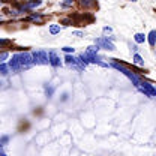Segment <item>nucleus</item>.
Wrapping results in <instances>:
<instances>
[{
	"instance_id": "f257e3e1",
	"label": "nucleus",
	"mask_w": 156,
	"mask_h": 156,
	"mask_svg": "<svg viewBox=\"0 0 156 156\" xmlns=\"http://www.w3.org/2000/svg\"><path fill=\"white\" fill-rule=\"evenodd\" d=\"M111 66H113V68H116L117 71H120V72H122L123 75H126V77H128L129 80H131V81H132V84H134L135 87H140V84H141V80L136 77L134 72H131L129 69H126V68H125L123 65H120V63H117V62H113V63H111Z\"/></svg>"
},
{
	"instance_id": "f03ea898",
	"label": "nucleus",
	"mask_w": 156,
	"mask_h": 156,
	"mask_svg": "<svg viewBox=\"0 0 156 156\" xmlns=\"http://www.w3.org/2000/svg\"><path fill=\"white\" fill-rule=\"evenodd\" d=\"M32 54H33V63H36V65H48L50 63V54H47L42 50L33 51Z\"/></svg>"
},
{
	"instance_id": "7ed1b4c3",
	"label": "nucleus",
	"mask_w": 156,
	"mask_h": 156,
	"mask_svg": "<svg viewBox=\"0 0 156 156\" xmlns=\"http://www.w3.org/2000/svg\"><path fill=\"white\" fill-rule=\"evenodd\" d=\"M146 96H150V98H155L156 96V87H153L150 83H147V81H141V84H140V87H138Z\"/></svg>"
},
{
	"instance_id": "20e7f679",
	"label": "nucleus",
	"mask_w": 156,
	"mask_h": 156,
	"mask_svg": "<svg viewBox=\"0 0 156 156\" xmlns=\"http://www.w3.org/2000/svg\"><path fill=\"white\" fill-rule=\"evenodd\" d=\"M18 58L21 68H29L33 63V54H30V53H18Z\"/></svg>"
},
{
	"instance_id": "39448f33",
	"label": "nucleus",
	"mask_w": 156,
	"mask_h": 156,
	"mask_svg": "<svg viewBox=\"0 0 156 156\" xmlns=\"http://www.w3.org/2000/svg\"><path fill=\"white\" fill-rule=\"evenodd\" d=\"M95 44H96V45H99L101 48H104V50H108V51H114V50H116L114 44L108 41V36H107V38H99V39H96V41H95Z\"/></svg>"
},
{
	"instance_id": "423d86ee",
	"label": "nucleus",
	"mask_w": 156,
	"mask_h": 156,
	"mask_svg": "<svg viewBox=\"0 0 156 156\" xmlns=\"http://www.w3.org/2000/svg\"><path fill=\"white\" fill-rule=\"evenodd\" d=\"M9 68H11L12 71H20V69H21V63H20V58H18V53H17V54H14V56L11 57Z\"/></svg>"
},
{
	"instance_id": "0eeeda50",
	"label": "nucleus",
	"mask_w": 156,
	"mask_h": 156,
	"mask_svg": "<svg viewBox=\"0 0 156 156\" xmlns=\"http://www.w3.org/2000/svg\"><path fill=\"white\" fill-rule=\"evenodd\" d=\"M48 54H50V65H53V66H56V68L62 66V60H60V57H58L54 51H50Z\"/></svg>"
},
{
	"instance_id": "6e6552de",
	"label": "nucleus",
	"mask_w": 156,
	"mask_h": 156,
	"mask_svg": "<svg viewBox=\"0 0 156 156\" xmlns=\"http://www.w3.org/2000/svg\"><path fill=\"white\" fill-rule=\"evenodd\" d=\"M147 41H149V45L150 47H155L156 45V30H152L147 36Z\"/></svg>"
},
{
	"instance_id": "1a4fd4ad",
	"label": "nucleus",
	"mask_w": 156,
	"mask_h": 156,
	"mask_svg": "<svg viewBox=\"0 0 156 156\" xmlns=\"http://www.w3.org/2000/svg\"><path fill=\"white\" fill-rule=\"evenodd\" d=\"M146 39H147V36H146L144 33H135V35H134V41H135L136 44H144Z\"/></svg>"
},
{
	"instance_id": "9d476101",
	"label": "nucleus",
	"mask_w": 156,
	"mask_h": 156,
	"mask_svg": "<svg viewBox=\"0 0 156 156\" xmlns=\"http://www.w3.org/2000/svg\"><path fill=\"white\" fill-rule=\"evenodd\" d=\"M60 30H62V27L58 24H51L50 26V33L51 35H57V33H60Z\"/></svg>"
},
{
	"instance_id": "9b49d317",
	"label": "nucleus",
	"mask_w": 156,
	"mask_h": 156,
	"mask_svg": "<svg viewBox=\"0 0 156 156\" xmlns=\"http://www.w3.org/2000/svg\"><path fill=\"white\" fill-rule=\"evenodd\" d=\"M134 62H135L136 65H140V66H143V65H144V60H143V57H141L138 53L134 54Z\"/></svg>"
},
{
	"instance_id": "f8f14e48",
	"label": "nucleus",
	"mask_w": 156,
	"mask_h": 156,
	"mask_svg": "<svg viewBox=\"0 0 156 156\" xmlns=\"http://www.w3.org/2000/svg\"><path fill=\"white\" fill-rule=\"evenodd\" d=\"M8 69H9V65H6V63H2V65H0V72H2V75H6V74H8Z\"/></svg>"
},
{
	"instance_id": "ddd939ff",
	"label": "nucleus",
	"mask_w": 156,
	"mask_h": 156,
	"mask_svg": "<svg viewBox=\"0 0 156 156\" xmlns=\"http://www.w3.org/2000/svg\"><path fill=\"white\" fill-rule=\"evenodd\" d=\"M99 48H101L99 45H90V47L87 48V51H89V53H93V54H96L98 51H99Z\"/></svg>"
},
{
	"instance_id": "4468645a",
	"label": "nucleus",
	"mask_w": 156,
	"mask_h": 156,
	"mask_svg": "<svg viewBox=\"0 0 156 156\" xmlns=\"http://www.w3.org/2000/svg\"><path fill=\"white\" fill-rule=\"evenodd\" d=\"M39 5H41V0H33V2H30L27 5V8H35V6H39Z\"/></svg>"
},
{
	"instance_id": "2eb2a0df",
	"label": "nucleus",
	"mask_w": 156,
	"mask_h": 156,
	"mask_svg": "<svg viewBox=\"0 0 156 156\" xmlns=\"http://www.w3.org/2000/svg\"><path fill=\"white\" fill-rule=\"evenodd\" d=\"M62 8H68V6H72V0H65V2H62V5H60Z\"/></svg>"
},
{
	"instance_id": "dca6fc26",
	"label": "nucleus",
	"mask_w": 156,
	"mask_h": 156,
	"mask_svg": "<svg viewBox=\"0 0 156 156\" xmlns=\"http://www.w3.org/2000/svg\"><path fill=\"white\" fill-rule=\"evenodd\" d=\"M62 50H63L65 53H68V54H69V53H74V51H75V50H74L72 47H63Z\"/></svg>"
},
{
	"instance_id": "f3484780",
	"label": "nucleus",
	"mask_w": 156,
	"mask_h": 156,
	"mask_svg": "<svg viewBox=\"0 0 156 156\" xmlns=\"http://www.w3.org/2000/svg\"><path fill=\"white\" fill-rule=\"evenodd\" d=\"M81 5H84V6H92L93 2H92V0H81Z\"/></svg>"
},
{
	"instance_id": "a211bd4d",
	"label": "nucleus",
	"mask_w": 156,
	"mask_h": 156,
	"mask_svg": "<svg viewBox=\"0 0 156 156\" xmlns=\"http://www.w3.org/2000/svg\"><path fill=\"white\" fill-rule=\"evenodd\" d=\"M9 54L8 53H2V63H5V60H6V57H8Z\"/></svg>"
},
{
	"instance_id": "6ab92c4d",
	"label": "nucleus",
	"mask_w": 156,
	"mask_h": 156,
	"mask_svg": "<svg viewBox=\"0 0 156 156\" xmlns=\"http://www.w3.org/2000/svg\"><path fill=\"white\" fill-rule=\"evenodd\" d=\"M104 32H111V27H104Z\"/></svg>"
},
{
	"instance_id": "aec40b11",
	"label": "nucleus",
	"mask_w": 156,
	"mask_h": 156,
	"mask_svg": "<svg viewBox=\"0 0 156 156\" xmlns=\"http://www.w3.org/2000/svg\"><path fill=\"white\" fill-rule=\"evenodd\" d=\"M129 2H136V0H129Z\"/></svg>"
}]
</instances>
